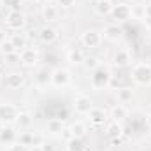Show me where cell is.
Instances as JSON below:
<instances>
[{"mask_svg":"<svg viewBox=\"0 0 151 151\" xmlns=\"http://www.w3.org/2000/svg\"><path fill=\"white\" fill-rule=\"evenodd\" d=\"M0 9H2V2H0Z\"/></svg>","mask_w":151,"mask_h":151,"instance_id":"f6af8a7d","label":"cell"},{"mask_svg":"<svg viewBox=\"0 0 151 151\" xmlns=\"http://www.w3.org/2000/svg\"><path fill=\"white\" fill-rule=\"evenodd\" d=\"M35 81H37L39 84H47L49 81H51V74L47 72V70H40L35 77Z\"/></svg>","mask_w":151,"mask_h":151,"instance_id":"4dcf8cb0","label":"cell"},{"mask_svg":"<svg viewBox=\"0 0 151 151\" xmlns=\"http://www.w3.org/2000/svg\"><path fill=\"white\" fill-rule=\"evenodd\" d=\"M109 2H116V0H109Z\"/></svg>","mask_w":151,"mask_h":151,"instance_id":"bcb514c9","label":"cell"},{"mask_svg":"<svg viewBox=\"0 0 151 151\" xmlns=\"http://www.w3.org/2000/svg\"><path fill=\"white\" fill-rule=\"evenodd\" d=\"M74 4H76V0H58V5L62 9H70Z\"/></svg>","mask_w":151,"mask_h":151,"instance_id":"836d02e7","label":"cell"},{"mask_svg":"<svg viewBox=\"0 0 151 151\" xmlns=\"http://www.w3.org/2000/svg\"><path fill=\"white\" fill-rule=\"evenodd\" d=\"M70 130H72V134H74L76 139H83V137H86V134H88V127H86V123H83V121H76L70 125Z\"/></svg>","mask_w":151,"mask_h":151,"instance_id":"7402d4cb","label":"cell"},{"mask_svg":"<svg viewBox=\"0 0 151 151\" xmlns=\"http://www.w3.org/2000/svg\"><path fill=\"white\" fill-rule=\"evenodd\" d=\"M142 21H144V25H146V27H151V16H146Z\"/></svg>","mask_w":151,"mask_h":151,"instance_id":"ab89813d","label":"cell"},{"mask_svg":"<svg viewBox=\"0 0 151 151\" xmlns=\"http://www.w3.org/2000/svg\"><path fill=\"white\" fill-rule=\"evenodd\" d=\"M39 39H40L42 44H53V42L58 39V30H56L55 27L46 25V27H42V28L39 30Z\"/></svg>","mask_w":151,"mask_h":151,"instance_id":"30bf717a","label":"cell"},{"mask_svg":"<svg viewBox=\"0 0 151 151\" xmlns=\"http://www.w3.org/2000/svg\"><path fill=\"white\" fill-rule=\"evenodd\" d=\"M39 62V53L32 47H25L23 51H19V63L25 67H35Z\"/></svg>","mask_w":151,"mask_h":151,"instance_id":"52a82bcc","label":"cell"},{"mask_svg":"<svg viewBox=\"0 0 151 151\" xmlns=\"http://www.w3.org/2000/svg\"><path fill=\"white\" fill-rule=\"evenodd\" d=\"M4 127H5V125H4V121L0 119V132H2V128H4Z\"/></svg>","mask_w":151,"mask_h":151,"instance_id":"7bdbcfd3","label":"cell"},{"mask_svg":"<svg viewBox=\"0 0 151 151\" xmlns=\"http://www.w3.org/2000/svg\"><path fill=\"white\" fill-rule=\"evenodd\" d=\"M130 12H132V18L134 19H144L146 18V5H142V4H135V5H132L130 7Z\"/></svg>","mask_w":151,"mask_h":151,"instance_id":"d4e9b609","label":"cell"},{"mask_svg":"<svg viewBox=\"0 0 151 151\" xmlns=\"http://www.w3.org/2000/svg\"><path fill=\"white\" fill-rule=\"evenodd\" d=\"M67 151H86V146H83L81 139H72L67 142Z\"/></svg>","mask_w":151,"mask_h":151,"instance_id":"f546056e","label":"cell"},{"mask_svg":"<svg viewBox=\"0 0 151 151\" xmlns=\"http://www.w3.org/2000/svg\"><path fill=\"white\" fill-rule=\"evenodd\" d=\"M0 2H2V5L9 7V11H19L21 0H0Z\"/></svg>","mask_w":151,"mask_h":151,"instance_id":"1f68e13d","label":"cell"},{"mask_svg":"<svg viewBox=\"0 0 151 151\" xmlns=\"http://www.w3.org/2000/svg\"><path fill=\"white\" fill-rule=\"evenodd\" d=\"M132 99H134L132 86H121V88H118V100H119V104H127Z\"/></svg>","mask_w":151,"mask_h":151,"instance_id":"44dd1931","label":"cell"},{"mask_svg":"<svg viewBox=\"0 0 151 151\" xmlns=\"http://www.w3.org/2000/svg\"><path fill=\"white\" fill-rule=\"evenodd\" d=\"M11 40H12V44H14V47H16L18 51H23V49L27 47V39L23 37V35H19V34H14V35L11 37Z\"/></svg>","mask_w":151,"mask_h":151,"instance_id":"f1b7e54d","label":"cell"},{"mask_svg":"<svg viewBox=\"0 0 151 151\" xmlns=\"http://www.w3.org/2000/svg\"><path fill=\"white\" fill-rule=\"evenodd\" d=\"M5 60H9L11 63H19V53L16 51V53H12V55H7Z\"/></svg>","mask_w":151,"mask_h":151,"instance_id":"e575fe53","label":"cell"},{"mask_svg":"<svg viewBox=\"0 0 151 151\" xmlns=\"http://www.w3.org/2000/svg\"><path fill=\"white\" fill-rule=\"evenodd\" d=\"M70 81H72V76H70V72L67 69H55L51 72V83L55 86H58V88L67 86Z\"/></svg>","mask_w":151,"mask_h":151,"instance_id":"8992f818","label":"cell"},{"mask_svg":"<svg viewBox=\"0 0 151 151\" xmlns=\"http://www.w3.org/2000/svg\"><path fill=\"white\" fill-rule=\"evenodd\" d=\"M40 14H42V19L46 23H55L58 19V7L53 4H46V5H42Z\"/></svg>","mask_w":151,"mask_h":151,"instance_id":"5bb4252c","label":"cell"},{"mask_svg":"<svg viewBox=\"0 0 151 151\" xmlns=\"http://www.w3.org/2000/svg\"><path fill=\"white\" fill-rule=\"evenodd\" d=\"M42 146V151H55V148L51 144H40Z\"/></svg>","mask_w":151,"mask_h":151,"instance_id":"8d00e7d4","label":"cell"},{"mask_svg":"<svg viewBox=\"0 0 151 151\" xmlns=\"http://www.w3.org/2000/svg\"><path fill=\"white\" fill-rule=\"evenodd\" d=\"M88 118H90V123L93 127H100L106 123V111L104 109H99V107H91V111L88 113Z\"/></svg>","mask_w":151,"mask_h":151,"instance_id":"9a60e30c","label":"cell"},{"mask_svg":"<svg viewBox=\"0 0 151 151\" xmlns=\"http://www.w3.org/2000/svg\"><path fill=\"white\" fill-rule=\"evenodd\" d=\"M93 107V100L88 95H77L74 99V109L79 114H88Z\"/></svg>","mask_w":151,"mask_h":151,"instance_id":"ba28073f","label":"cell"},{"mask_svg":"<svg viewBox=\"0 0 151 151\" xmlns=\"http://www.w3.org/2000/svg\"><path fill=\"white\" fill-rule=\"evenodd\" d=\"M60 134H62V139H63L65 142H69V141H72V139H74V134H72L70 127H63V130H62Z\"/></svg>","mask_w":151,"mask_h":151,"instance_id":"d6a6232c","label":"cell"},{"mask_svg":"<svg viewBox=\"0 0 151 151\" xmlns=\"http://www.w3.org/2000/svg\"><path fill=\"white\" fill-rule=\"evenodd\" d=\"M4 40H7V34H5V30L0 28V42H4Z\"/></svg>","mask_w":151,"mask_h":151,"instance_id":"74e56055","label":"cell"},{"mask_svg":"<svg viewBox=\"0 0 151 151\" xmlns=\"http://www.w3.org/2000/svg\"><path fill=\"white\" fill-rule=\"evenodd\" d=\"M2 81H4V79H2V74H0V84H2Z\"/></svg>","mask_w":151,"mask_h":151,"instance_id":"ee69618b","label":"cell"},{"mask_svg":"<svg viewBox=\"0 0 151 151\" xmlns=\"http://www.w3.org/2000/svg\"><path fill=\"white\" fill-rule=\"evenodd\" d=\"M84 58H86V56L83 55L81 49H70V51L67 53V62H69L70 65H83Z\"/></svg>","mask_w":151,"mask_h":151,"instance_id":"ffe728a7","label":"cell"},{"mask_svg":"<svg viewBox=\"0 0 151 151\" xmlns=\"http://www.w3.org/2000/svg\"><path fill=\"white\" fill-rule=\"evenodd\" d=\"M14 139H16V132L11 127H4L2 132H0V142L2 144H11Z\"/></svg>","mask_w":151,"mask_h":151,"instance_id":"cb8c5ba5","label":"cell"},{"mask_svg":"<svg viewBox=\"0 0 151 151\" xmlns=\"http://www.w3.org/2000/svg\"><path fill=\"white\" fill-rule=\"evenodd\" d=\"M111 72L104 67H99L97 70L91 72V86L95 90H104V88H109L111 84Z\"/></svg>","mask_w":151,"mask_h":151,"instance_id":"7a4b0ae2","label":"cell"},{"mask_svg":"<svg viewBox=\"0 0 151 151\" xmlns=\"http://www.w3.org/2000/svg\"><path fill=\"white\" fill-rule=\"evenodd\" d=\"M130 62H132V55H130V51L128 49H118L116 53H114L113 56V65L114 67H127V65H130Z\"/></svg>","mask_w":151,"mask_h":151,"instance_id":"4fadbf2b","label":"cell"},{"mask_svg":"<svg viewBox=\"0 0 151 151\" xmlns=\"http://www.w3.org/2000/svg\"><path fill=\"white\" fill-rule=\"evenodd\" d=\"M111 16L118 23H125L132 18V12H130V5L127 2H118L116 5H113V11H111Z\"/></svg>","mask_w":151,"mask_h":151,"instance_id":"5b68a950","label":"cell"},{"mask_svg":"<svg viewBox=\"0 0 151 151\" xmlns=\"http://www.w3.org/2000/svg\"><path fill=\"white\" fill-rule=\"evenodd\" d=\"M5 25H7L9 30L18 32V30H21V28H25L27 18H25V14H23L21 11H9V12H7V18H5Z\"/></svg>","mask_w":151,"mask_h":151,"instance_id":"3957f363","label":"cell"},{"mask_svg":"<svg viewBox=\"0 0 151 151\" xmlns=\"http://www.w3.org/2000/svg\"><path fill=\"white\" fill-rule=\"evenodd\" d=\"M18 142H19V144H23V146H27V148H30V146L37 144V139L34 137V134H30V132H25V134H21V135H19Z\"/></svg>","mask_w":151,"mask_h":151,"instance_id":"4316f807","label":"cell"},{"mask_svg":"<svg viewBox=\"0 0 151 151\" xmlns=\"http://www.w3.org/2000/svg\"><path fill=\"white\" fill-rule=\"evenodd\" d=\"M113 2H109V0H97L95 2V12L99 14V16H109L111 14V11H113Z\"/></svg>","mask_w":151,"mask_h":151,"instance_id":"2e32d148","label":"cell"},{"mask_svg":"<svg viewBox=\"0 0 151 151\" xmlns=\"http://www.w3.org/2000/svg\"><path fill=\"white\" fill-rule=\"evenodd\" d=\"M19 128H28L32 123H34V116L30 113H27V111H23V113H18L16 116V121H14Z\"/></svg>","mask_w":151,"mask_h":151,"instance_id":"d6986e66","label":"cell"},{"mask_svg":"<svg viewBox=\"0 0 151 151\" xmlns=\"http://www.w3.org/2000/svg\"><path fill=\"white\" fill-rule=\"evenodd\" d=\"M106 134H107L109 139H118V137H121V135H123L121 123H118V121H111V123H107V127H106Z\"/></svg>","mask_w":151,"mask_h":151,"instance_id":"e0dca14e","label":"cell"},{"mask_svg":"<svg viewBox=\"0 0 151 151\" xmlns=\"http://www.w3.org/2000/svg\"><path fill=\"white\" fill-rule=\"evenodd\" d=\"M28 151H42V146H40V144H34V146H30Z\"/></svg>","mask_w":151,"mask_h":151,"instance_id":"f35d334b","label":"cell"},{"mask_svg":"<svg viewBox=\"0 0 151 151\" xmlns=\"http://www.w3.org/2000/svg\"><path fill=\"white\" fill-rule=\"evenodd\" d=\"M16 116H18V111L12 104H0V119L4 121V125L16 121Z\"/></svg>","mask_w":151,"mask_h":151,"instance_id":"7c38bea8","label":"cell"},{"mask_svg":"<svg viewBox=\"0 0 151 151\" xmlns=\"http://www.w3.org/2000/svg\"><path fill=\"white\" fill-rule=\"evenodd\" d=\"M9 151H28V148L18 142V144H12V146H11V150H9Z\"/></svg>","mask_w":151,"mask_h":151,"instance_id":"d590c367","label":"cell"},{"mask_svg":"<svg viewBox=\"0 0 151 151\" xmlns=\"http://www.w3.org/2000/svg\"><path fill=\"white\" fill-rule=\"evenodd\" d=\"M83 67L86 69V70H97L99 67H100V62H99V58L97 56H86L84 58V62H83Z\"/></svg>","mask_w":151,"mask_h":151,"instance_id":"484cf974","label":"cell"},{"mask_svg":"<svg viewBox=\"0 0 151 151\" xmlns=\"http://www.w3.org/2000/svg\"><path fill=\"white\" fill-rule=\"evenodd\" d=\"M127 116H128V111H127V107H125L123 104H118V106H114L113 109H111V118H113V121L121 123V121L127 119Z\"/></svg>","mask_w":151,"mask_h":151,"instance_id":"ac0fdd59","label":"cell"},{"mask_svg":"<svg viewBox=\"0 0 151 151\" xmlns=\"http://www.w3.org/2000/svg\"><path fill=\"white\" fill-rule=\"evenodd\" d=\"M146 16H151V5H146Z\"/></svg>","mask_w":151,"mask_h":151,"instance_id":"b9f144b4","label":"cell"},{"mask_svg":"<svg viewBox=\"0 0 151 151\" xmlns=\"http://www.w3.org/2000/svg\"><path fill=\"white\" fill-rule=\"evenodd\" d=\"M16 51H18V49L14 47V44H12V40H11V39H7V40L0 42V53H2L4 56L12 55V53H16Z\"/></svg>","mask_w":151,"mask_h":151,"instance_id":"83f0119b","label":"cell"},{"mask_svg":"<svg viewBox=\"0 0 151 151\" xmlns=\"http://www.w3.org/2000/svg\"><path fill=\"white\" fill-rule=\"evenodd\" d=\"M62 130H63V119H60V118L47 119V132L49 134H60Z\"/></svg>","mask_w":151,"mask_h":151,"instance_id":"603a6c76","label":"cell"},{"mask_svg":"<svg viewBox=\"0 0 151 151\" xmlns=\"http://www.w3.org/2000/svg\"><path fill=\"white\" fill-rule=\"evenodd\" d=\"M146 125H148V127L151 128V111L148 113V116H146Z\"/></svg>","mask_w":151,"mask_h":151,"instance_id":"60d3db41","label":"cell"},{"mask_svg":"<svg viewBox=\"0 0 151 151\" xmlns=\"http://www.w3.org/2000/svg\"><path fill=\"white\" fill-rule=\"evenodd\" d=\"M4 84H5L9 90H18V88H21V86L25 84V76L21 74V72H11V74L5 76Z\"/></svg>","mask_w":151,"mask_h":151,"instance_id":"9c48e42d","label":"cell"},{"mask_svg":"<svg viewBox=\"0 0 151 151\" xmlns=\"http://www.w3.org/2000/svg\"><path fill=\"white\" fill-rule=\"evenodd\" d=\"M104 37L107 39V40H111V42H118L119 39L123 37V30H121V27L118 25V23H111V25H106L104 27Z\"/></svg>","mask_w":151,"mask_h":151,"instance_id":"8fae6325","label":"cell"},{"mask_svg":"<svg viewBox=\"0 0 151 151\" xmlns=\"http://www.w3.org/2000/svg\"><path fill=\"white\" fill-rule=\"evenodd\" d=\"M130 77L139 86L151 84V65L150 63H137V65H134L132 70H130Z\"/></svg>","mask_w":151,"mask_h":151,"instance_id":"6da1fadb","label":"cell"},{"mask_svg":"<svg viewBox=\"0 0 151 151\" xmlns=\"http://www.w3.org/2000/svg\"><path fill=\"white\" fill-rule=\"evenodd\" d=\"M81 44L84 47H90V49H95L102 44V34L97 32V30H86L81 34Z\"/></svg>","mask_w":151,"mask_h":151,"instance_id":"277c9868","label":"cell"}]
</instances>
